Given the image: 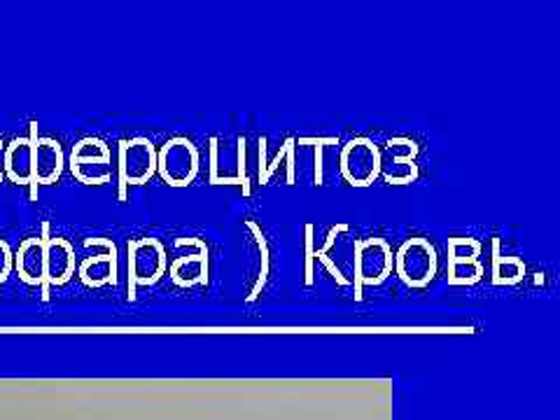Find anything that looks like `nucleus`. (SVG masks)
<instances>
[{
    "label": "nucleus",
    "instance_id": "obj_1",
    "mask_svg": "<svg viewBox=\"0 0 560 420\" xmlns=\"http://www.w3.org/2000/svg\"><path fill=\"white\" fill-rule=\"evenodd\" d=\"M395 271L409 288H425L436 273V250L428 238H409L395 255Z\"/></svg>",
    "mask_w": 560,
    "mask_h": 420
},
{
    "label": "nucleus",
    "instance_id": "obj_14",
    "mask_svg": "<svg viewBox=\"0 0 560 420\" xmlns=\"http://www.w3.org/2000/svg\"><path fill=\"white\" fill-rule=\"evenodd\" d=\"M82 283L86 288H103L117 280V261L115 250L110 255H98V257H86L80 269H78Z\"/></svg>",
    "mask_w": 560,
    "mask_h": 420
},
{
    "label": "nucleus",
    "instance_id": "obj_10",
    "mask_svg": "<svg viewBox=\"0 0 560 420\" xmlns=\"http://www.w3.org/2000/svg\"><path fill=\"white\" fill-rule=\"evenodd\" d=\"M75 276V250L63 238L45 243V280L51 285H63Z\"/></svg>",
    "mask_w": 560,
    "mask_h": 420
},
{
    "label": "nucleus",
    "instance_id": "obj_8",
    "mask_svg": "<svg viewBox=\"0 0 560 420\" xmlns=\"http://www.w3.org/2000/svg\"><path fill=\"white\" fill-rule=\"evenodd\" d=\"M416 143L407 138H395L381 152V173L390 185H407L418 178V166H416Z\"/></svg>",
    "mask_w": 560,
    "mask_h": 420
},
{
    "label": "nucleus",
    "instance_id": "obj_7",
    "mask_svg": "<svg viewBox=\"0 0 560 420\" xmlns=\"http://www.w3.org/2000/svg\"><path fill=\"white\" fill-rule=\"evenodd\" d=\"M119 171L129 185H143L152 178L156 171V150L148 138H131L121 143Z\"/></svg>",
    "mask_w": 560,
    "mask_h": 420
},
{
    "label": "nucleus",
    "instance_id": "obj_15",
    "mask_svg": "<svg viewBox=\"0 0 560 420\" xmlns=\"http://www.w3.org/2000/svg\"><path fill=\"white\" fill-rule=\"evenodd\" d=\"M525 276V265L518 257H495L493 280L495 285H516Z\"/></svg>",
    "mask_w": 560,
    "mask_h": 420
},
{
    "label": "nucleus",
    "instance_id": "obj_4",
    "mask_svg": "<svg viewBox=\"0 0 560 420\" xmlns=\"http://www.w3.org/2000/svg\"><path fill=\"white\" fill-rule=\"evenodd\" d=\"M110 150L101 138H82L73 148L70 156V168L73 175L84 185H103L110 180Z\"/></svg>",
    "mask_w": 560,
    "mask_h": 420
},
{
    "label": "nucleus",
    "instance_id": "obj_12",
    "mask_svg": "<svg viewBox=\"0 0 560 420\" xmlns=\"http://www.w3.org/2000/svg\"><path fill=\"white\" fill-rule=\"evenodd\" d=\"M5 178L16 185L33 180V140L16 138L5 148Z\"/></svg>",
    "mask_w": 560,
    "mask_h": 420
},
{
    "label": "nucleus",
    "instance_id": "obj_18",
    "mask_svg": "<svg viewBox=\"0 0 560 420\" xmlns=\"http://www.w3.org/2000/svg\"><path fill=\"white\" fill-rule=\"evenodd\" d=\"M12 265H14V257H12L10 245L5 241H0V285H3L8 280V276L12 271Z\"/></svg>",
    "mask_w": 560,
    "mask_h": 420
},
{
    "label": "nucleus",
    "instance_id": "obj_17",
    "mask_svg": "<svg viewBox=\"0 0 560 420\" xmlns=\"http://www.w3.org/2000/svg\"><path fill=\"white\" fill-rule=\"evenodd\" d=\"M479 253H481V243L475 238H451L448 241L451 261H477Z\"/></svg>",
    "mask_w": 560,
    "mask_h": 420
},
{
    "label": "nucleus",
    "instance_id": "obj_9",
    "mask_svg": "<svg viewBox=\"0 0 560 420\" xmlns=\"http://www.w3.org/2000/svg\"><path fill=\"white\" fill-rule=\"evenodd\" d=\"M63 150L55 138L33 140V180L51 185L61 178Z\"/></svg>",
    "mask_w": 560,
    "mask_h": 420
},
{
    "label": "nucleus",
    "instance_id": "obj_13",
    "mask_svg": "<svg viewBox=\"0 0 560 420\" xmlns=\"http://www.w3.org/2000/svg\"><path fill=\"white\" fill-rule=\"evenodd\" d=\"M171 280L178 288H191V285H201L208 280V261L206 253L199 255H185L178 257L168 269Z\"/></svg>",
    "mask_w": 560,
    "mask_h": 420
},
{
    "label": "nucleus",
    "instance_id": "obj_5",
    "mask_svg": "<svg viewBox=\"0 0 560 420\" xmlns=\"http://www.w3.org/2000/svg\"><path fill=\"white\" fill-rule=\"evenodd\" d=\"M395 257L383 238H366L355 243V269L362 285H381L393 273Z\"/></svg>",
    "mask_w": 560,
    "mask_h": 420
},
{
    "label": "nucleus",
    "instance_id": "obj_2",
    "mask_svg": "<svg viewBox=\"0 0 560 420\" xmlns=\"http://www.w3.org/2000/svg\"><path fill=\"white\" fill-rule=\"evenodd\" d=\"M156 171L171 187H187L199 173V152L187 138H171L156 154Z\"/></svg>",
    "mask_w": 560,
    "mask_h": 420
},
{
    "label": "nucleus",
    "instance_id": "obj_11",
    "mask_svg": "<svg viewBox=\"0 0 560 420\" xmlns=\"http://www.w3.org/2000/svg\"><path fill=\"white\" fill-rule=\"evenodd\" d=\"M14 267L26 285H40L45 280V241L28 238L14 257Z\"/></svg>",
    "mask_w": 560,
    "mask_h": 420
},
{
    "label": "nucleus",
    "instance_id": "obj_16",
    "mask_svg": "<svg viewBox=\"0 0 560 420\" xmlns=\"http://www.w3.org/2000/svg\"><path fill=\"white\" fill-rule=\"evenodd\" d=\"M483 276V267L479 261H451L448 283L451 285H475Z\"/></svg>",
    "mask_w": 560,
    "mask_h": 420
},
{
    "label": "nucleus",
    "instance_id": "obj_19",
    "mask_svg": "<svg viewBox=\"0 0 560 420\" xmlns=\"http://www.w3.org/2000/svg\"><path fill=\"white\" fill-rule=\"evenodd\" d=\"M5 178V145L0 143V180Z\"/></svg>",
    "mask_w": 560,
    "mask_h": 420
},
{
    "label": "nucleus",
    "instance_id": "obj_3",
    "mask_svg": "<svg viewBox=\"0 0 560 420\" xmlns=\"http://www.w3.org/2000/svg\"><path fill=\"white\" fill-rule=\"evenodd\" d=\"M381 173V150L370 138H353L341 152V175L348 185L370 187Z\"/></svg>",
    "mask_w": 560,
    "mask_h": 420
},
{
    "label": "nucleus",
    "instance_id": "obj_6",
    "mask_svg": "<svg viewBox=\"0 0 560 420\" xmlns=\"http://www.w3.org/2000/svg\"><path fill=\"white\" fill-rule=\"evenodd\" d=\"M166 273V250L160 241L138 238L129 243V276L136 285H154Z\"/></svg>",
    "mask_w": 560,
    "mask_h": 420
}]
</instances>
